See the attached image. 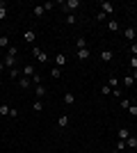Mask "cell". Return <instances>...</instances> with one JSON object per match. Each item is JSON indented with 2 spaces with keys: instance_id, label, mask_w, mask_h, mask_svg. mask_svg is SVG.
<instances>
[{
  "instance_id": "6da1fadb",
  "label": "cell",
  "mask_w": 137,
  "mask_h": 153,
  "mask_svg": "<svg viewBox=\"0 0 137 153\" xmlns=\"http://www.w3.org/2000/svg\"><path fill=\"white\" fill-rule=\"evenodd\" d=\"M78 7H80V0H62V9L66 14H73Z\"/></svg>"
},
{
  "instance_id": "7a4b0ae2",
  "label": "cell",
  "mask_w": 137,
  "mask_h": 153,
  "mask_svg": "<svg viewBox=\"0 0 137 153\" xmlns=\"http://www.w3.org/2000/svg\"><path fill=\"white\" fill-rule=\"evenodd\" d=\"M2 64H5V69H16V55H9V53H7L5 57H2Z\"/></svg>"
},
{
  "instance_id": "3957f363",
  "label": "cell",
  "mask_w": 137,
  "mask_h": 153,
  "mask_svg": "<svg viewBox=\"0 0 137 153\" xmlns=\"http://www.w3.org/2000/svg\"><path fill=\"white\" fill-rule=\"evenodd\" d=\"M101 12H103L105 16H110V14L114 12V5H112V2H107V0H103V2H101Z\"/></svg>"
},
{
  "instance_id": "277c9868",
  "label": "cell",
  "mask_w": 137,
  "mask_h": 153,
  "mask_svg": "<svg viewBox=\"0 0 137 153\" xmlns=\"http://www.w3.org/2000/svg\"><path fill=\"white\" fill-rule=\"evenodd\" d=\"M66 62H69V59H66V55H64V53H57V55H55V66H57V69H62V66H64Z\"/></svg>"
},
{
  "instance_id": "5b68a950",
  "label": "cell",
  "mask_w": 137,
  "mask_h": 153,
  "mask_svg": "<svg viewBox=\"0 0 137 153\" xmlns=\"http://www.w3.org/2000/svg\"><path fill=\"white\" fill-rule=\"evenodd\" d=\"M44 14H46V7L44 5H34L32 7V16H34V19H41Z\"/></svg>"
},
{
  "instance_id": "8992f818",
  "label": "cell",
  "mask_w": 137,
  "mask_h": 153,
  "mask_svg": "<svg viewBox=\"0 0 137 153\" xmlns=\"http://www.w3.org/2000/svg\"><path fill=\"white\" fill-rule=\"evenodd\" d=\"M126 149H128V151H137V137L135 135H130V137L126 140Z\"/></svg>"
},
{
  "instance_id": "52a82bcc",
  "label": "cell",
  "mask_w": 137,
  "mask_h": 153,
  "mask_svg": "<svg viewBox=\"0 0 137 153\" xmlns=\"http://www.w3.org/2000/svg\"><path fill=\"white\" fill-rule=\"evenodd\" d=\"M107 30H110V32H119V30H121V23H119L117 19H110V21H107Z\"/></svg>"
},
{
  "instance_id": "ba28073f",
  "label": "cell",
  "mask_w": 137,
  "mask_h": 153,
  "mask_svg": "<svg viewBox=\"0 0 137 153\" xmlns=\"http://www.w3.org/2000/svg\"><path fill=\"white\" fill-rule=\"evenodd\" d=\"M30 85H32V78H25V76L19 78V87L21 89H30Z\"/></svg>"
},
{
  "instance_id": "9c48e42d",
  "label": "cell",
  "mask_w": 137,
  "mask_h": 153,
  "mask_svg": "<svg viewBox=\"0 0 137 153\" xmlns=\"http://www.w3.org/2000/svg\"><path fill=\"white\" fill-rule=\"evenodd\" d=\"M21 73H23V76H25V78H32L34 73H37V71H34V64H25V66H23V71H21Z\"/></svg>"
},
{
  "instance_id": "30bf717a",
  "label": "cell",
  "mask_w": 137,
  "mask_h": 153,
  "mask_svg": "<svg viewBox=\"0 0 137 153\" xmlns=\"http://www.w3.org/2000/svg\"><path fill=\"white\" fill-rule=\"evenodd\" d=\"M76 57H78L80 62H85V59H89V57H91L89 48H82V51H78V53H76Z\"/></svg>"
},
{
  "instance_id": "8fae6325",
  "label": "cell",
  "mask_w": 137,
  "mask_h": 153,
  "mask_svg": "<svg viewBox=\"0 0 137 153\" xmlns=\"http://www.w3.org/2000/svg\"><path fill=\"white\" fill-rule=\"evenodd\" d=\"M135 27H124V39H128V41H135Z\"/></svg>"
},
{
  "instance_id": "7c38bea8",
  "label": "cell",
  "mask_w": 137,
  "mask_h": 153,
  "mask_svg": "<svg viewBox=\"0 0 137 153\" xmlns=\"http://www.w3.org/2000/svg\"><path fill=\"white\" fill-rule=\"evenodd\" d=\"M23 39H25L27 44H34V41H37V32H34V30H27L25 34H23Z\"/></svg>"
},
{
  "instance_id": "4fadbf2b",
  "label": "cell",
  "mask_w": 137,
  "mask_h": 153,
  "mask_svg": "<svg viewBox=\"0 0 137 153\" xmlns=\"http://www.w3.org/2000/svg\"><path fill=\"white\" fill-rule=\"evenodd\" d=\"M34 96H37V101L46 96V87L44 85H34Z\"/></svg>"
},
{
  "instance_id": "5bb4252c",
  "label": "cell",
  "mask_w": 137,
  "mask_h": 153,
  "mask_svg": "<svg viewBox=\"0 0 137 153\" xmlns=\"http://www.w3.org/2000/svg\"><path fill=\"white\" fill-rule=\"evenodd\" d=\"M117 137H119V140H121V142H126V140H128V137H130V130H128V128H119Z\"/></svg>"
},
{
  "instance_id": "9a60e30c",
  "label": "cell",
  "mask_w": 137,
  "mask_h": 153,
  "mask_svg": "<svg viewBox=\"0 0 137 153\" xmlns=\"http://www.w3.org/2000/svg\"><path fill=\"white\" fill-rule=\"evenodd\" d=\"M7 19V2L5 0H0V21Z\"/></svg>"
},
{
  "instance_id": "2e32d148",
  "label": "cell",
  "mask_w": 137,
  "mask_h": 153,
  "mask_svg": "<svg viewBox=\"0 0 137 153\" xmlns=\"http://www.w3.org/2000/svg\"><path fill=\"white\" fill-rule=\"evenodd\" d=\"M62 101H64L66 105H73V103H76V96H73L71 91H66V94H64V98H62Z\"/></svg>"
},
{
  "instance_id": "e0dca14e",
  "label": "cell",
  "mask_w": 137,
  "mask_h": 153,
  "mask_svg": "<svg viewBox=\"0 0 137 153\" xmlns=\"http://www.w3.org/2000/svg\"><path fill=\"white\" fill-rule=\"evenodd\" d=\"M76 48H78V51L87 48V39H85V37H78V39H76Z\"/></svg>"
},
{
  "instance_id": "ac0fdd59",
  "label": "cell",
  "mask_w": 137,
  "mask_h": 153,
  "mask_svg": "<svg viewBox=\"0 0 137 153\" xmlns=\"http://www.w3.org/2000/svg\"><path fill=\"white\" fill-rule=\"evenodd\" d=\"M107 85H110L112 89H117V87H119V78L117 76H110V78H107Z\"/></svg>"
},
{
  "instance_id": "d6986e66",
  "label": "cell",
  "mask_w": 137,
  "mask_h": 153,
  "mask_svg": "<svg viewBox=\"0 0 137 153\" xmlns=\"http://www.w3.org/2000/svg\"><path fill=\"white\" fill-rule=\"evenodd\" d=\"M112 57H114V53H112V51H103V53H101V59H103V62H110Z\"/></svg>"
},
{
  "instance_id": "ffe728a7",
  "label": "cell",
  "mask_w": 137,
  "mask_h": 153,
  "mask_svg": "<svg viewBox=\"0 0 137 153\" xmlns=\"http://www.w3.org/2000/svg\"><path fill=\"white\" fill-rule=\"evenodd\" d=\"M50 78L59 80V78H62V69H57V66H53V69H50Z\"/></svg>"
},
{
  "instance_id": "44dd1931",
  "label": "cell",
  "mask_w": 137,
  "mask_h": 153,
  "mask_svg": "<svg viewBox=\"0 0 137 153\" xmlns=\"http://www.w3.org/2000/svg\"><path fill=\"white\" fill-rule=\"evenodd\" d=\"M57 126H59V128H66V126H69V117H66V114H62V117L57 119Z\"/></svg>"
},
{
  "instance_id": "7402d4cb",
  "label": "cell",
  "mask_w": 137,
  "mask_h": 153,
  "mask_svg": "<svg viewBox=\"0 0 137 153\" xmlns=\"http://www.w3.org/2000/svg\"><path fill=\"white\" fill-rule=\"evenodd\" d=\"M9 105H7V103H2V105H0V117H9Z\"/></svg>"
},
{
  "instance_id": "603a6c76",
  "label": "cell",
  "mask_w": 137,
  "mask_h": 153,
  "mask_svg": "<svg viewBox=\"0 0 137 153\" xmlns=\"http://www.w3.org/2000/svg\"><path fill=\"white\" fill-rule=\"evenodd\" d=\"M21 76H23V73H21L19 69H9V78H12V80H19Z\"/></svg>"
},
{
  "instance_id": "cb8c5ba5",
  "label": "cell",
  "mask_w": 137,
  "mask_h": 153,
  "mask_svg": "<svg viewBox=\"0 0 137 153\" xmlns=\"http://www.w3.org/2000/svg\"><path fill=\"white\" fill-rule=\"evenodd\" d=\"M2 48H9V37H5V34L0 37V51H2Z\"/></svg>"
},
{
  "instance_id": "d4e9b609",
  "label": "cell",
  "mask_w": 137,
  "mask_h": 153,
  "mask_svg": "<svg viewBox=\"0 0 137 153\" xmlns=\"http://www.w3.org/2000/svg\"><path fill=\"white\" fill-rule=\"evenodd\" d=\"M101 94H103V96H110V94H112V87H110L107 82H105L103 87H101Z\"/></svg>"
},
{
  "instance_id": "484cf974",
  "label": "cell",
  "mask_w": 137,
  "mask_h": 153,
  "mask_svg": "<svg viewBox=\"0 0 137 153\" xmlns=\"http://www.w3.org/2000/svg\"><path fill=\"white\" fill-rule=\"evenodd\" d=\"M76 14H66V25H76Z\"/></svg>"
},
{
  "instance_id": "4316f807",
  "label": "cell",
  "mask_w": 137,
  "mask_h": 153,
  "mask_svg": "<svg viewBox=\"0 0 137 153\" xmlns=\"http://www.w3.org/2000/svg\"><path fill=\"white\" fill-rule=\"evenodd\" d=\"M133 85H135L133 76H124V87H133Z\"/></svg>"
},
{
  "instance_id": "83f0119b",
  "label": "cell",
  "mask_w": 137,
  "mask_h": 153,
  "mask_svg": "<svg viewBox=\"0 0 137 153\" xmlns=\"http://www.w3.org/2000/svg\"><path fill=\"white\" fill-rule=\"evenodd\" d=\"M32 110H34V112H41V110H44V103H41V101H34L32 103Z\"/></svg>"
},
{
  "instance_id": "f1b7e54d",
  "label": "cell",
  "mask_w": 137,
  "mask_h": 153,
  "mask_svg": "<svg viewBox=\"0 0 137 153\" xmlns=\"http://www.w3.org/2000/svg\"><path fill=\"white\" fill-rule=\"evenodd\" d=\"M130 98H121V110H128V108H130Z\"/></svg>"
},
{
  "instance_id": "f546056e",
  "label": "cell",
  "mask_w": 137,
  "mask_h": 153,
  "mask_svg": "<svg viewBox=\"0 0 137 153\" xmlns=\"http://www.w3.org/2000/svg\"><path fill=\"white\" fill-rule=\"evenodd\" d=\"M128 114H130V117H137V105H135V103H130V108H128Z\"/></svg>"
},
{
  "instance_id": "4dcf8cb0",
  "label": "cell",
  "mask_w": 137,
  "mask_h": 153,
  "mask_svg": "<svg viewBox=\"0 0 137 153\" xmlns=\"http://www.w3.org/2000/svg\"><path fill=\"white\" fill-rule=\"evenodd\" d=\"M128 64H130V69H133V71L137 69V57H135V55H130V59H128Z\"/></svg>"
},
{
  "instance_id": "1f68e13d",
  "label": "cell",
  "mask_w": 137,
  "mask_h": 153,
  "mask_svg": "<svg viewBox=\"0 0 137 153\" xmlns=\"http://www.w3.org/2000/svg\"><path fill=\"white\" fill-rule=\"evenodd\" d=\"M37 62H48V55H46V53L41 51L39 55H37Z\"/></svg>"
},
{
  "instance_id": "d6a6232c",
  "label": "cell",
  "mask_w": 137,
  "mask_h": 153,
  "mask_svg": "<svg viewBox=\"0 0 137 153\" xmlns=\"http://www.w3.org/2000/svg\"><path fill=\"white\" fill-rule=\"evenodd\" d=\"M117 151H121V153H124V151H126V142H121V140H119V142H117Z\"/></svg>"
},
{
  "instance_id": "836d02e7",
  "label": "cell",
  "mask_w": 137,
  "mask_h": 153,
  "mask_svg": "<svg viewBox=\"0 0 137 153\" xmlns=\"http://www.w3.org/2000/svg\"><path fill=\"white\" fill-rule=\"evenodd\" d=\"M7 53H9V55H19V48H16V46H9V48H7Z\"/></svg>"
},
{
  "instance_id": "e575fe53",
  "label": "cell",
  "mask_w": 137,
  "mask_h": 153,
  "mask_svg": "<svg viewBox=\"0 0 137 153\" xmlns=\"http://www.w3.org/2000/svg\"><path fill=\"white\" fill-rule=\"evenodd\" d=\"M112 96H114V98H121V89H119V87H117V89H112Z\"/></svg>"
},
{
  "instance_id": "d590c367",
  "label": "cell",
  "mask_w": 137,
  "mask_h": 153,
  "mask_svg": "<svg viewBox=\"0 0 137 153\" xmlns=\"http://www.w3.org/2000/svg\"><path fill=\"white\" fill-rule=\"evenodd\" d=\"M39 53H41V48H39V46H32V55H34V57H37Z\"/></svg>"
},
{
  "instance_id": "8d00e7d4",
  "label": "cell",
  "mask_w": 137,
  "mask_h": 153,
  "mask_svg": "<svg viewBox=\"0 0 137 153\" xmlns=\"http://www.w3.org/2000/svg\"><path fill=\"white\" fill-rule=\"evenodd\" d=\"M130 55H135V57H137V44L130 46Z\"/></svg>"
},
{
  "instance_id": "74e56055",
  "label": "cell",
  "mask_w": 137,
  "mask_h": 153,
  "mask_svg": "<svg viewBox=\"0 0 137 153\" xmlns=\"http://www.w3.org/2000/svg\"><path fill=\"white\" fill-rule=\"evenodd\" d=\"M5 73V64H2V59H0V76Z\"/></svg>"
},
{
  "instance_id": "f35d334b",
  "label": "cell",
  "mask_w": 137,
  "mask_h": 153,
  "mask_svg": "<svg viewBox=\"0 0 137 153\" xmlns=\"http://www.w3.org/2000/svg\"><path fill=\"white\" fill-rule=\"evenodd\" d=\"M130 76H133V80H137V69H135V71H133Z\"/></svg>"
},
{
  "instance_id": "ab89813d",
  "label": "cell",
  "mask_w": 137,
  "mask_h": 153,
  "mask_svg": "<svg viewBox=\"0 0 137 153\" xmlns=\"http://www.w3.org/2000/svg\"><path fill=\"white\" fill-rule=\"evenodd\" d=\"M110 153H121V151H117V149H114V151H110Z\"/></svg>"
},
{
  "instance_id": "60d3db41",
  "label": "cell",
  "mask_w": 137,
  "mask_h": 153,
  "mask_svg": "<svg viewBox=\"0 0 137 153\" xmlns=\"http://www.w3.org/2000/svg\"><path fill=\"white\" fill-rule=\"evenodd\" d=\"M133 27H135V32H137V21H135V25H133Z\"/></svg>"
},
{
  "instance_id": "b9f144b4",
  "label": "cell",
  "mask_w": 137,
  "mask_h": 153,
  "mask_svg": "<svg viewBox=\"0 0 137 153\" xmlns=\"http://www.w3.org/2000/svg\"><path fill=\"white\" fill-rule=\"evenodd\" d=\"M0 85H2V76H0Z\"/></svg>"
},
{
  "instance_id": "7bdbcfd3",
  "label": "cell",
  "mask_w": 137,
  "mask_h": 153,
  "mask_svg": "<svg viewBox=\"0 0 137 153\" xmlns=\"http://www.w3.org/2000/svg\"><path fill=\"white\" fill-rule=\"evenodd\" d=\"M0 59H2V51H0Z\"/></svg>"
},
{
  "instance_id": "ee69618b",
  "label": "cell",
  "mask_w": 137,
  "mask_h": 153,
  "mask_svg": "<svg viewBox=\"0 0 137 153\" xmlns=\"http://www.w3.org/2000/svg\"><path fill=\"white\" fill-rule=\"evenodd\" d=\"M37 153H46V151H37Z\"/></svg>"
},
{
  "instance_id": "f6af8a7d",
  "label": "cell",
  "mask_w": 137,
  "mask_h": 153,
  "mask_svg": "<svg viewBox=\"0 0 137 153\" xmlns=\"http://www.w3.org/2000/svg\"><path fill=\"white\" fill-rule=\"evenodd\" d=\"M128 153H137V151H128Z\"/></svg>"
},
{
  "instance_id": "bcb514c9",
  "label": "cell",
  "mask_w": 137,
  "mask_h": 153,
  "mask_svg": "<svg viewBox=\"0 0 137 153\" xmlns=\"http://www.w3.org/2000/svg\"><path fill=\"white\" fill-rule=\"evenodd\" d=\"M0 37H2V34H0Z\"/></svg>"
}]
</instances>
